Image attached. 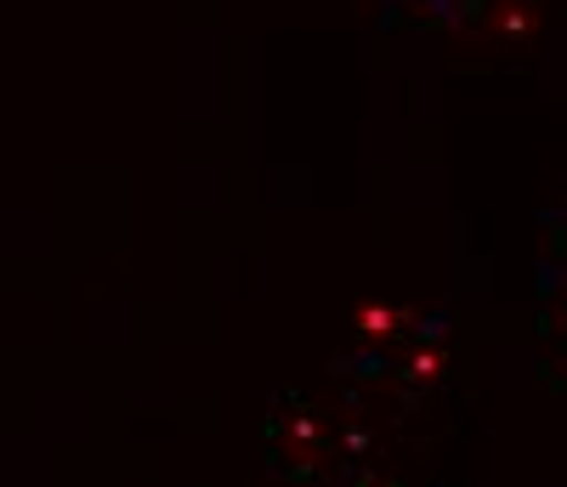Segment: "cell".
<instances>
[{"instance_id":"obj_2","label":"cell","mask_w":567,"mask_h":487,"mask_svg":"<svg viewBox=\"0 0 567 487\" xmlns=\"http://www.w3.org/2000/svg\"><path fill=\"white\" fill-rule=\"evenodd\" d=\"M437 340H443V318H420V312H374L369 323H358V346H352V374L363 380H432L437 363Z\"/></svg>"},{"instance_id":"obj_4","label":"cell","mask_w":567,"mask_h":487,"mask_svg":"<svg viewBox=\"0 0 567 487\" xmlns=\"http://www.w3.org/2000/svg\"><path fill=\"white\" fill-rule=\"evenodd\" d=\"M556 334L567 340V296H561V323H556Z\"/></svg>"},{"instance_id":"obj_1","label":"cell","mask_w":567,"mask_h":487,"mask_svg":"<svg viewBox=\"0 0 567 487\" xmlns=\"http://www.w3.org/2000/svg\"><path fill=\"white\" fill-rule=\"evenodd\" d=\"M369 448V431L352 425L336 408H312V403H290L272 414V454L307 481H329L336 470L358 465Z\"/></svg>"},{"instance_id":"obj_3","label":"cell","mask_w":567,"mask_h":487,"mask_svg":"<svg viewBox=\"0 0 567 487\" xmlns=\"http://www.w3.org/2000/svg\"><path fill=\"white\" fill-rule=\"evenodd\" d=\"M545 272L567 278V205L545 216Z\"/></svg>"}]
</instances>
